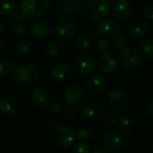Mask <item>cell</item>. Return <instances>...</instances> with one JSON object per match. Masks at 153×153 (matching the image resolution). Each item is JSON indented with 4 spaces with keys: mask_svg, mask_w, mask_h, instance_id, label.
Segmentation results:
<instances>
[{
    "mask_svg": "<svg viewBox=\"0 0 153 153\" xmlns=\"http://www.w3.org/2000/svg\"><path fill=\"white\" fill-rule=\"evenodd\" d=\"M39 69L33 64H22L14 67L12 72L13 80L21 87L33 84L39 77Z\"/></svg>",
    "mask_w": 153,
    "mask_h": 153,
    "instance_id": "cell-1",
    "label": "cell"
},
{
    "mask_svg": "<svg viewBox=\"0 0 153 153\" xmlns=\"http://www.w3.org/2000/svg\"><path fill=\"white\" fill-rule=\"evenodd\" d=\"M110 9L108 0H90L84 8V14L90 22H99L108 15Z\"/></svg>",
    "mask_w": 153,
    "mask_h": 153,
    "instance_id": "cell-2",
    "label": "cell"
},
{
    "mask_svg": "<svg viewBox=\"0 0 153 153\" xmlns=\"http://www.w3.org/2000/svg\"><path fill=\"white\" fill-rule=\"evenodd\" d=\"M77 32V27L74 21L69 16L61 18L55 28V36L57 40L68 43L74 39Z\"/></svg>",
    "mask_w": 153,
    "mask_h": 153,
    "instance_id": "cell-3",
    "label": "cell"
},
{
    "mask_svg": "<svg viewBox=\"0 0 153 153\" xmlns=\"http://www.w3.org/2000/svg\"><path fill=\"white\" fill-rule=\"evenodd\" d=\"M49 6V0H21L20 9L28 18L39 19Z\"/></svg>",
    "mask_w": 153,
    "mask_h": 153,
    "instance_id": "cell-4",
    "label": "cell"
},
{
    "mask_svg": "<svg viewBox=\"0 0 153 153\" xmlns=\"http://www.w3.org/2000/svg\"><path fill=\"white\" fill-rule=\"evenodd\" d=\"M117 57L122 67L128 70L139 68L143 62V58L140 51L134 48H126L122 49Z\"/></svg>",
    "mask_w": 153,
    "mask_h": 153,
    "instance_id": "cell-5",
    "label": "cell"
},
{
    "mask_svg": "<svg viewBox=\"0 0 153 153\" xmlns=\"http://www.w3.org/2000/svg\"><path fill=\"white\" fill-rule=\"evenodd\" d=\"M55 143L62 148H70L74 145L76 135L72 128L66 126H57L53 132Z\"/></svg>",
    "mask_w": 153,
    "mask_h": 153,
    "instance_id": "cell-6",
    "label": "cell"
},
{
    "mask_svg": "<svg viewBox=\"0 0 153 153\" xmlns=\"http://www.w3.org/2000/svg\"><path fill=\"white\" fill-rule=\"evenodd\" d=\"M64 98L71 108H78L84 104L86 94L80 86L70 84L66 86L64 91Z\"/></svg>",
    "mask_w": 153,
    "mask_h": 153,
    "instance_id": "cell-7",
    "label": "cell"
},
{
    "mask_svg": "<svg viewBox=\"0 0 153 153\" xmlns=\"http://www.w3.org/2000/svg\"><path fill=\"white\" fill-rule=\"evenodd\" d=\"M56 11L59 15L79 16L84 12V4L76 0H60L56 4Z\"/></svg>",
    "mask_w": 153,
    "mask_h": 153,
    "instance_id": "cell-8",
    "label": "cell"
},
{
    "mask_svg": "<svg viewBox=\"0 0 153 153\" xmlns=\"http://www.w3.org/2000/svg\"><path fill=\"white\" fill-rule=\"evenodd\" d=\"M96 67V61L90 54H84L79 56L74 65V70L77 75L85 76L93 72Z\"/></svg>",
    "mask_w": 153,
    "mask_h": 153,
    "instance_id": "cell-9",
    "label": "cell"
},
{
    "mask_svg": "<svg viewBox=\"0 0 153 153\" xmlns=\"http://www.w3.org/2000/svg\"><path fill=\"white\" fill-rule=\"evenodd\" d=\"M124 143V134L117 131H112L106 136L103 142V147L108 153H116L122 148Z\"/></svg>",
    "mask_w": 153,
    "mask_h": 153,
    "instance_id": "cell-10",
    "label": "cell"
},
{
    "mask_svg": "<svg viewBox=\"0 0 153 153\" xmlns=\"http://www.w3.org/2000/svg\"><path fill=\"white\" fill-rule=\"evenodd\" d=\"M117 65L118 57L113 51H108L106 53H103L98 63L100 71L104 74H108L114 72L117 69Z\"/></svg>",
    "mask_w": 153,
    "mask_h": 153,
    "instance_id": "cell-11",
    "label": "cell"
},
{
    "mask_svg": "<svg viewBox=\"0 0 153 153\" xmlns=\"http://www.w3.org/2000/svg\"><path fill=\"white\" fill-rule=\"evenodd\" d=\"M109 107L116 112H122L127 107L128 100L126 95L119 90H112L108 97Z\"/></svg>",
    "mask_w": 153,
    "mask_h": 153,
    "instance_id": "cell-12",
    "label": "cell"
},
{
    "mask_svg": "<svg viewBox=\"0 0 153 153\" xmlns=\"http://www.w3.org/2000/svg\"><path fill=\"white\" fill-rule=\"evenodd\" d=\"M99 32L103 37L115 38L121 32V26L113 19H103L99 24Z\"/></svg>",
    "mask_w": 153,
    "mask_h": 153,
    "instance_id": "cell-13",
    "label": "cell"
},
{
    "mask_svg": "<svg viewBox=\"0 0 153 153\" xmlns=\"http://www.w3.org/2000/svg\"><path fill=\"white\" fill-rule=\"evenodd\" d=\"M72 66L66 62H61L56 65L51 71L52 79L59 83L65 82L72 75Z\"/></svg>",
    "mask_w": 153,
    "mask_h": 153,
    "instance_id": "cell-14",
    "label": "cell"
},
{
    "mask_svg": "<svg viewBox=\"0 0 153 153\" xmlns=\"http://www.w3.org/2000/svg\"><path fill=\"white\" fill-rule=\"evenodd\" d=\"M50 24L46 19H35L29 25V33L34 38H43L48 34Z\"/></svg>",
    "mask_w": 153,
    "mask_h": 153,
    "instance_id": "cell-15",
    "label": "cell"
},
{
    "mask_svg": "<svg viewBox=\"0 0 153 153\" xmlns=\"http://www.w3.org/2000/svg\"><path fill=\"white\" fill-rule=\"evenodd\" d=\"M111 11L119 20H127L132 14V7L126 0H115L111 4Z\"/></svg>",
    "mask_w": 153,
    "mask_h": 153,
    "instance_id": "cell-16",
    "label": "cell"
},
{
    "mask_svg": "<svg viewBox=\"0 0 153 153\" xmlns=\"http://www.w3.org/2000/svg\"><path fill=\"white\" fill-rule=\"evenodd\" d=\"M28 26V17L22 13L14 15L8 24V30L13 35L19 36L24 32Z\"/></svg>",
    "mask_w": 153,
    "mask_h": 153,
    "instance_id": "cell-17",
    "label": "cell"
},
{
    "mask_svg": "<svg viewBox=\"0 0 153 153\" xmlns=\"http://www.w3.org/2000/svg\"><path fill=\"white\" fill-rule=\"evenodd\" d=\"M20 100L14 96H7L0 100V112L4 115H13L21 108Z\"/></svg>",
    "mask_w": 153,
    "mask_h": 153,
    "instance_id": "cell-18",
    "label": "cell"
},
{
    "mask_svg": "<svg viewBox=\"0 0 153 153\" xmlns=\"http://www.w3.org/2000/svg\"><path fill=\"white\" fill-rule=\"evenodd\" d=\"M31 100L36 106L39 108H45L49 105L51 96L47 89L43 87H37L31 93Z\"/></svg>",
    "mask_w": 153,
    "mask_h": 153,
    "instance_id": "cell-19",
    "label": "cell"
},
{
    "mask_svg": "<svg viewBox=\"0 0 153 153\" xmlns=\"http://www.w3.org/2000/svg\"><path fill=\"white\" fill-rule=\"evenodd\" d=\"M86 88L91 94H100L105 88V79L100 74H92L86 82Z\"/></svg>",
    "mask_w": 153,
    "mask_h": 153,
    "instance_id": "cell-20",
    "label": "cell"
},
{
    "mask_svg": "<svg viewBox=\"0 0 153 153\" xmlns=\"http://www.w3.org/2000/svg\"><path fill=\"white\" fill-rule=\"evenodd\" d=\"M149 27L146 22L136 20L133 22L129 27V34L134 39H142L148 33Z\"/></svg>",
    "mask_w": 153,
    "mask_h": 153,
    "instance_id": "cell-21",
    "label": "cell"
},
{
    "mask_svg": "<svg viewBox=\"0 0 153 153\" xmlns=\"http://www.w3.org/2000/svg\"><path fill=\"white\" fill-rule=\"evenodd\" d=\"M81 114L87 120H96L102 116V109L99 105L90 103L82 108Z\"/></svg>",
    "mask_w": 153,
    "mask_h": 153,
    "instance_id": "cell-22",
    "label": "cell"
},
{
    "mask_svg": "<svg viewBox=\"0 0 153 153\" xmlns=\"http://www.w3.org/2000/svg\"><path fill=\"white\" fill-rule=\"evenodd\" d=\"M18 13V5L14 0H0V13L7 17H13Z\"/></svg>",
    "mask_w": 153,
    "mask_h": 153,
    "instance_id": "cell-23",
    "label": "cell"
},
{
    "mask_svg": "<svg viewBox=\"0 0 153 153\" xmlns=\"http://www.w3.org/2000/svg\"><path fill=\"white\" fill-rule=\"evenodd\" d=\"M61 51H62V48H61L60 43L57 40L51 39L48 43L47 48H46V52H47V55L49 58L56 59L60 56Z\"/></svg>",
    "mask_w": 153,
    "mask_h": 153,
    "instance_id": "cell-24",
    "label": "cell"
},
{
    "mask_svg": "<svg viewBox=\"0 0 153 153\" xmlns=\"http://www.w3.org/2000/svg\"><path fill=\"white\" fill-rule=\"evenodd\" d=\"M134 126V118L127 115L120 117V119L118 121V129L120 130V132H122L124 134L130 133L133 130Z\"/></svg>",
    "mask_w": 153,
    "mask_h": 153,
    "instance_id": "cell-25",
    "label": "cell"
},
{
    "mask_svg": "<svg viewBox=\"0 0 153 153\" xmlns=\"http://www.w3.org/2000/svg\"><path fill=\"white\" fill-rule=\"evenodd\" d=\"M32 49H33V43L29 39H22L16 45V50L22 56L30 54L32 51Z\"/></svg>",
    "mask_w": 153,
    "mask_h": 153,
    "instance_id": "cell-26",
    "label": "cell"
},
{
    "mask_svg": "<svg viewBox=\"0 0 153 153\" xmlns=\"http://www.w3.org/2000/svg\"><path fill=\"white\" fill-rule=\"evenodd\" d=\"M76 46L83 52H90L91 49V41L86 35H80L76 39Z\"/></svg>",
    "mask_w": 153,
    "mask_h": 153,
    "instance_id": "cell-27",
    "label": "cell"
},
{
    "mask_svg": "<svg viewBox=\"0 0 153 153\" xmlns=\"http://www.w3.org/2000/svg\"><path fill=\"white\" fill-rule=\"evenodd\" d=\"M91 129L88 126H82L80 127H78L75 131V135L76 137L81 140L82 142H85L90 140V138L91 137Z\"/></svg>",
    "mask_w": 153,
    "mask_h": 153,
    "instance_id": "cell-28",
    "label": "cell"
},
{
    "mask_svg": "<svg viewBox=\"0 0 153 153\" xmlns=\"http://www.w3.org/2000/svg\"><path fill=\"white\" fill-rule=\"evenodd\" d=\"M141 50L147 58H153V39H146L141 44Z\"/></svg>",
    "mask_w": 153,
    "mask_h": 153,
    "instance_id": "cell-29",
    "label": "cell"
},
{
    "mask_svg": "<svg viewBox=\"0 0 153 153\" xmlns=\"http://www.w3.org/2000/svg\"><path fill=\"white\" fill-rule=\"evenodd\" d=\"M118 121V116L115 111H108L106 113L104 118H103V123L107 127H112L114 126Z\"/></svg>",
    "mask_w": 153,
    "mask_h": 153,
    "instance_id": "cell-30",
    "label": "cell"
},
{
    "mask_svg": "<svg viewBox=\"0 0 153 153\" xmlns=\"http://www.w3.org/2000/svg\"><path fill=\"white\" fill-rule=\"evenodd\" d=\"M112 43H113V46L117 50H120V51L122 49L127 48V39L123 35H118V36L115 37Z\"/></svg>",
    "mask_w": 153,
    "mask_h": 153,
    "instance_id": "cell-31",
    "label": "cell"
},
{
    "mask_svg": "<svg viewBox=\"0 0 153 153\" xmlns=\"http://www.w3.org/2000/svg\"><path fill=\"white\" fill-rule=\"evenodd\" d=\"M13 72L12 65L5 59H0V76H7Z\"/></svg>",
    "mask_w": 153,
    "mask_h": 153,
    "instance_id": "cell-32",
    "label": "cell"
},
{
    "mask_svg": "<svg viewBox=\"0 0 153 153\" xmlns=\"http://www.w3.org/2000/svg\"><path fill=\"white\" fill-rule=\"evenodd\" d=\"M72 153H90V146L85 142H79L73 146Z\"/></svg>",
    "mask_w": 153,
    "mask_h": 153,
    "instance_id": "cell-33",
    "label": "cell"
},
{
    "mask_svg": "<svg viewBox=\"0 0 153 153\" xmlns=\"http://www.w3.org/2000/svg\"><path fill=\"white\" fill-rule=\"evenodd\" d=\"M110 47H111L110 42H109L108 39H100L97 42V48H98V49H99L100 52L106 53V52L109 51Z\"/></svg>",
    "mask_w": 153,
    "mask_h": 153,
    "instance_id": "cell-34",
    "label": "cell"
},
{
    "mask_svg": "<svg viewBox=\"0 0 153 153\" xmlns=\"http://www.w3.org/2000/svg\"><path fill=\"white\" fill-rule=\"evenodd\" d=\"M48 108H49V110L51 113L53 114H58L62 111L63 109V105L60 101H53V102H50L49 105H48Z\"/></svg>",
    "mask_w": 153,
    "mask_h": 153,
    "instance_id": "cell-35",
    "label": "cell"
},
{
    "mask_svg": "<svg viewBox=\"0 0 153 153\" xmlns=\"http://www.w3.org/2000/svg\"><path fill=\"white\" fill-rule=\"evenodd\" d=\"M143 16L146 20L153 22V4H149L143 9Z\"/></svg>",
    "mask_w": 153,
    "mask_h": 153,
    "instance_id": "cell-36",
    "label": "cell"
},
{
    "mask_svg": "<svg viewBox=\"0 0 153 153\" xmlns=\"http://www.w3.org/2000/svg\"><path fill=\"white\" fill-rule=\"evenodd\" d=\"M74 115H75V113H74V109L72 108H66L65 110L63 116H64V117L65 119H73L74 117Z\"/></svg>",
    "mask_w": 153,
    "mask_h": 153,
    "instance_id": "cell-37",
    "label": "cell"
},
{
    "mask_svg": "<svg viewBox=\"0 0 153 153\" xmlns=\"http://www.w3.org/2000/svg\"><path fill=\"white\" fill-rule=\"evenodd\" d=\"M91 153H108V152L104 149L103 146H100V145H96L93 149Z\"/></svg>",
    "mask_w": 153,
    "mask_h": 153,
    "instance_id": "cell-38",
    "label": "cell"
},
{
    "mask_svg": "<svg viewBox=\"0 0 153 153\" xmlns=\"http://www.w3.org/2000/svg\"><path fill=\"white\" fill-rule=\"evenodd\" d=\"M147 113H148V115L151 117L153 118V99L148 103V106H147Z\"/></svg>",
    "mask_w": 153,
    "mask_h": 153,
    "instance_id": "cell-39",
    "label": "cell"
},
{
    "mask_svg": "<svg viewBox=\"0 0 153 153\" xmlns=\"http://www.w3.org/2000/svg\"><path fill=\"white\" fill-rule=\"evenodd\" d=\"M3 33H4V25L1 22V21H0V37L3 35Z\"/></svg>",
    "mask_w": 153,
    "mask_h": 153,
    "instance_id": "cell-40",
    "label": "cell"
},
{
    "mask_svg": "<svg viewBox=\"0 0 153 153\" xmlns=\"http://www.w3.org/2000/svg\"><path fill=\"white\" fill-rule=\"evenodd\" d=\"M2 48H3V43H2V41L0 40V51L2 50Z\"/></svg>",
    "mask_w": 153,
    "mask_h": 153,
    "instance_id": "cell-41",
    "label": "cell"
},
{
    "mask_svg": "<svg viewBox=\"0 0 153 153\" xmlns=\"http://www.w3.org/2000/svg\"><path fill=\"white\" fill-rule=\"evenodd\" d=\"M76 1H80V2H82V3H84V2H86V1H88V0H76Z\"/></svg>",
    "mask_w": 153,
    "mask_h": 153,
    "instance_id": "cell-42",
    "label": "cell"
},
{
    "mask_svg": "<svg viewBox=\"0 0 153 153\" xmlns=\"http://www.w3.org/2000/svg\"><path fill=\"white\" fill-rule=\"evenodd\" d=\"M0 119H1V112H0Z\"/></svg>",
    "mask_w": 153,
    "mask_h": 153,
    "instance_id": "cell-43",
    "label": "cell"
},
{
    "mask_svg": "<svg viewBox=\"0 0 153 153\" xmlns=\"http://www.w3.org/2000/svg\"><path fill=\"white\" fill-rule=\"evenodd\" d=\"M116 153H124V152H116Z\"/></svg>",
    "mask_w": 153,
    "mask_h": 153,
    "instance_id": "cell-44",
    "label": "cell"
},
{
    "mask_svg": "<svg viewBox=\"0 0 153 153\" xmlns=\"http://www.w3.org/2000/svg\"><path fill=\"white\" fill-rule=\"evenodd\" d=\"M0 94H1V92H0Z\"/></svg>",
    "mask_w": 153,
    "mask_h": 153,
    "instance_id": "cell-45",
    "label": "cell"
}]
</instances>
